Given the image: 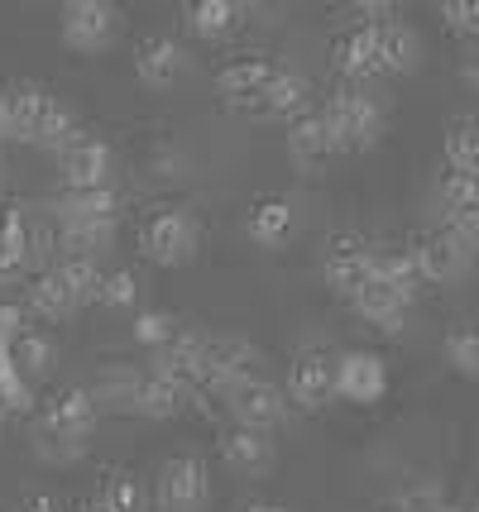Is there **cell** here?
<instances>
[{
  "label": "cell",
  "instance_id": "6da1fadb",
  "mask_svg": "<svg viewBox=\"0 0 479 512\" xmlns=\"http://www.w3.org/2000/svg\"><path fill=\"white\" fill-rule=\"evenodd\" d=\"M321 115L331 120V130L341 139V154H369V149L384 144V130H388L384 101L369 87H360V82H336L326 91Z\"/></svg>",
  "mask_w": 479,
  "mask_h": 512
},
{
  "label": "cell",
  "instance_id": "7bdbcfd3",
  "mask_svg": "<svg viewBox=\"0 0 479 512\" xmlns=\"http://www.w3.org/2000/svg\"><path fill=\"white\" fill-rule=\"evenodd\" d=\"M235 512H288V508H278V503H240Z\"/></svg>",
  "mask_w": 479,
  "mask_h": 512
},
{
  "label": "cell",
  "instance_id": "74e56055",
  "mask_svg": "<svg viewBox=\"0 0 479 512\" xmlns=\"http://www.w3.org/2000/svg\"><path fill=\"white\" fill-rule=\"evenodd\" d=\"M178 335V321L168 312H139L135 316V340L139 345H149V350H159V345H168Z\"/></svg>",
  "mask_w": 479,
  "mask_h": 512
},
{
  "label": "cell",
  "instance_id": "ee69618b",
  "mask_svg": "<svg viewBox=\"0 0 479 512\" xmlns=\"http://www.w3.org/2000/svg\"><path fill=\"white\" fill-rule=\"evenodd\" d=\"M0 144H5V82H0Z\"/></svg>",
  "mask_w": 479,
  "mask_h": 512
},
{
  "label": "cell",
  "instance_id": "d4e9b609",
  "mask_svg": "<svg viewBox=\"0 0 479 512\" xmlns=\"http://www.w3.org/2000/svg\"><path fill=\"white\" fill-rule=\"evenodd\" d=\"M10 369L20 374L24 383H34V379H44L48 369H53V359H58V350H53V335L39 331V326H24L15 340H10Z\"/></svg>",
  "mask_w": 479,
  "mask_h": 512
},
{
  "label": "cell",
  "instance_id": "8d00e7d4",
  "mask_svg": "<svg viewBox=\"0 0 479 512\" xmlns=\"http://www.w3.org/2000/svg\"><path fill=\"white\" fill-rule=\"evenodd\" d=\"M135 292H139L135 273H125V268H120V273H101L92 302H101V307H135Z\"/></svg>",
  "mask_w": 479,
  "mask_h": 512
},
{
  "label": "cell",
  "instance_id": "60d3db41",
  "mask_svg": "<svg viewBox=\"0 0 479 512\" xmlns=\"http://www.w3.org/2000/svg\"><path fill=\"white\" fill-rule=\"evenodd\" d=\"M24 268H29V259H24L20 249L0 245V283H15V278H24Z\"/></svg>",
  "mask_w": 479,
  "mask_h": 512
},
{
  "label": "cell",
  "instance_id": "30bf717a",
  "mask_svg": "<svg viewBox=\"0 0 479 512\" xmlns=\"http://www.w3.org/2000/svg\"><path fill=\"white\" fill-rule=\"evenodd\" d=\"M388 393V364L374 350H345L336 355V398L355 407H374Z\"/></svg>",
  "mask_w": 479,
  "mask_h": 512
},
{
  "label": "cell",
  "instance_id": "e0dca14e",
  "mask_svg": "<svg viewBox=\"0 0 479 512\" xmlns=\"http://www.w3.org/2000/svg\"><path fill=\"white\" fill-rule=\"evenodd\" d=\"M221 460L245 479H264L278 465V446L269 431H250V426H230L221 436Z\"/></svg>",
  "mask_w": 479,
  "mask_h": 512
},
{
  "label": "cell",
  "instance_id": "8992f818",
  "mask_svg": "<svg viewBox=\"0 0 479 512\" xmlns=\"http://www.w3.org/2000/svg\"><path fill=\"white\" fill-rule=\"evenodd\" d=\"M288 402H297L302 412H321L336 398V355H326L321 345H302L288 364Z\"/></svg>",
  "mask_w": 479,
  "mask_h": 512
},
{
  "label": "cell",
  "instance_id": "2e32d148",
  "mask_svg": "<svg viewBox=\"0 0 479 512\" xmlns=\"http://www.w3.org/2000/svg\"><path fill=\"white\" fill-rule=\"evenodd\" d=\"M374 48H379V72H393V77H412L422 67V58H427L422 34L408 20H398V15L374 24Z\"/></svg>",
  "mask_w": 479,
  "mask_h": 512
},
{
  "label": "cell",
  "instance_id": "d590c367",
  "mask_svg": "<svg viewBox=\"0 0 479 512\" xmlns=\"http://www.w3.org/2000/svg\"><path fill=\"white\" fill-rule=\"evenodd\" d=\"M446 503H451L446 489L432 484V479H422V484H408V489L393 498V512H441Z\"/></svg>",
  "mask_w": 479,
  "mask_h": 512
},
{
  "label": "cell",
  "instance_id": "f35d334b",
  "mask_svg": "<svg viewBox=\"0 0 479 512\" xmlns=\"http://www.w3.org/2000/svg\"><path fill=\"white\" fill-rule=\"evenodd\" d=\"M0 412H34V383H24L15 369L0 374Z\"/></svg>",
  "mask_w": 479,
  "mask_h": 512
},
{
  "label": "cell",
  "instance_id": "d6a6232c",
  "mask_svg": "<svg viewBox=\"0 0 479 512\" xmlns=\"http://www.w3.org/2000/svg\"><path fill=\"white\" fill-rule=\"evenodd\" d=\"M441 350H446V359H451V369H456L460 379H479V335L475 326H451V331L441 335Z\"/></svg>",
  "mask_w": 479,
  "mask_h": 512
},
{
  "label": "cell",
  "instance_id": "9a60e30c",
  "mask_svg": "<svg viewBox=\"0 0 479 512\" xmlns=\"http://www.w3.org/2000/svg\"><path fill=\"white\" fill-rule=\"evenodd\" d=\"M135 77L149 91H168L173 82L187 77V48L178 39H168V34H149L135 48Z\"/></svg>",
  "mask_w": 479,
  "mask_h": 512
},
{
  "label": "cell",
  "instance_id": "f6af8a7d",
  "mask_svg": "<svg viewBox=\"0 0 479 512\" xmlns=\"http://www.w3.org/2000/svg\"><path fill=\"white\" fill-rule=\"evenodd\" d=\"M77 512H106V508H101V503H82V508H77Z\"/></svg>",
  "mask_w": 479,
  "mask_h": 512
},
{
  "label": "cell",
  "instance_id": "bcb514c9",
  "mask_svg": "<svg viewBox=\"0 0 479 512\" xmlns=\"http://www.w3.org/2000/svg\"><path fill=\"white\" fill-rule=\"evenodd\" d=\"M441 512H470V508H465V503H446V508H441Z\"/></svg>",
  "mask_w": 479,
  "mask_h": 512
},
{
  "label": "cell",
  "instance_id": "5bb4252c",
  "mask_svg": "<svg viewBox=\"0 0 479 512\" xmlns=\"http://www.w3.org/2000/svg\"><path fill=\"white\" fill-rule=\"evenodd\" d=\"M369 259H374V245H369L365 235H350V230H345V235H331L326 249H321L326 283L341 292V297H350L360 283H369Z\"/></svg>",
  "mask_w": 479,
  "mask_h": 512
},
{
  "label": "cell",
  "instance_id": "44dd1931",
  "mask_svg": "<svg viewBox=\"0 0 479 512\" xmlns=\"http://www.w3.org/2000/svg\"><path fill=\"white\" fill-rule=\"evenodd\" d=\"M345 302H350L355 312L365 316L369 326H379L384 335H398L403 326H408V307H412V302H403V297H398L393 288H384L379 278H369V283H360V288L350 292Z\"/></svg>",
  "mask_w": 479,
  "mask_h": 512
},
{
  "label": "cell",
  "instance_id": "836d02e7",
  "mask_svg": "<svg viewBox=\"0 0 479 512\" xmlns=\"http://www.w3.org/2000/svg\"><path fill=\"white\" fill-rule=\"evenodd\" d=\"M48 268L68 283V292L82 302V307L96 297V283H101V264H96V259H68V254H63V259H53Z\"/></svg>",
  "mask_w": 479,
  "mask_h": 512
},
{
  "label": "cell",
  "instance_id": "f1b7e54d",
  "mask_svg": "<svg viewBox=\"0 0 479 512\" xmlns=\"http://www.w3.org/2000/svg\"><path fill=\"white\" fill-rule=\"evenodd\" d=\"M115 225L120 221H92V225L53 221V235H58V249H68V259H101V254L115 249Z\"/></svg>",
  "mask_w": 479,
  "mask_h": 512
},
{
  "label": "cell",
  "instance_id": "7c38bea8",
  "mask_svg": "<svg viewBox=\"0 0 479 512\" xmlns=\"http://www.w3.org/2000/svg\"><path fill=\"white\" fill-rule=\"evenodd\" d=\"M254 364H259V350L240 335H216L202 345V369H197V383H211V388H230L240 379H254Z\"/></svg>",
  "mask_w": 479,
  "mask_h": 512
},
{
  "label": "cell",
  "instance_id": "f546056e",
  "mask_svg": "<svg viewBox=\"0 0 479 512\" xmlns=\"http://www.w3.org/2000/svg\"><path fill=\"white\" fill-rule=\"evenodd\" d=\"M441 158L451 173H475L479 168V120L475 115H456L446 134H441Z\"/></svg>",
  "mask_w": 479,
  "mask_h": 512
},
{
  "label": "cell",
  "instance_id": "e575fe53",
  "mask_svg": "<svg viewBox=\"0 0 479 512\" xmlns=\"http://www.w3.org/2000/svg\"><path fill=\"white\" fill-rule=\"evenodd\" d=\"M436 15H441V24H446L451 34H460L465 44L479 39V0H441Z\"/></svg>",
  "mask_w": 479,
  "mask_h": 512
},
{
  "label": "cell",
  "instance_id": "484cf974",
  "mask_svg": "<svg viewBox=\"0 0 479 512\" xmlns=\"http://www.w3.org/2000/svg\"><path fill=\"white\" fill-rule=\"evenodd\" d=\"M245 230H250L254 245H264V249L283 245V240L293 235V201L288 197H259L250 206V216H245Z\"/></svg>",
  "mask_w": 479,
  "mask_h": 512
},
{
  "label": "cell",
  "instance_id": "b9f144b4",
  "mask_svg": "<svg viewBox=\"0 0 479 512\" xmlns=\"http://www.w3.org/2000/svg\"><path fill=\"white\" fill-rule=\"evenodd\" d=\"M24 512H68L58 498H48V493H34L29 503H24Z\"/></svg>",
  "mask_w": 479,
  "mask_h": 512
},
{
  "label": "cell",
  "instance_id": "d6986e66",
  "mask_svg": "<svg viewBox=\"0 0 479 512\" xmlns=\"http://www.w3.org/2000/svg\"><path fill=\"white\" fill-rule=\"evenodd\" d=\"M53 221L58 225L120 221V192L115 187H63L53 197Z\"/></svg>",
  "mask_w": 479,
  "mask_h": 512
},
{
  "label": "cell",
  "instance_id": "603a6c76",
  "mask_svg": "<svg viewBox=\"0 0 479 512\" xmlns=\"http://www.w3.org/2000/svg\"><path fill=\"white\" fill-rule=\"evenodd\" d=\"M250 10L240 0H187L183 5V29L192 39H226L230 29H240Z\"/></svg>",
  "mask_w": 479,
  "mask_h": 512
},
{
  "label": "cell",
  "instance_id": "ab89813d",
  "mask_svg": "<svg viewBox=\"0 0 479 512\" xmlns=\"http://www.w3.org/2000/svg\"><path fill=\"white\" fill-rule=\"evenodd\" d=\"M29 321H24L20 302H0V350H10V340L24 331Z\"/></svg>",
  "mask_w": 479,
  "mask_h": 512
},
{
  "label": "cell",
  "instance_id": "ac0fdd59",
  "mask_svg": "<svg viewBox=\"0 0 479 512\" xmlns=\"http://www.w3.org/2000/svg\"><path fill=\"white\" fill-rule=\"evenodd\" d=\"M63 187H111L115 182V149L106 139H82L77 149L58 154Z\"/></svg>",
  "mask_w": 479,
  "mask_h": 512
},
{
  "label": "cell",
  "instance_id": "83f0119b",
  "mask_svg": "<svg viewBox=\"0 0 479 512\" xmlns=\"http://www.w3.org/2000/svg\"><path fill=\"white\" fill-rule=\"evenodd\" d=\"M29 307L44 316V321H68V316L82 312V302L68 292V283L53 273V268H39L34 278H29Z\"/></svg>",
  "mask_w": 479,
  "mask_h": 512
},
{
  "label": "cell",
  "instance_id": "7a4b0ae2",
  "mask_svg": "<svg viewBox=\"0 0 479 512\" xmlns=\"http://www.w3.org/2000/svg\"><path fill=\"white\" fill-rule=\"evenodd\" d=\"M139 249L159 268H183L202 249V221L187 206H159L149 221L139 225Z\"/></svg>",
  "mask_w": 479,
  "mask_h": 512
},
{
  "label": "cell",
  "instance_id": "4dcf8cb0",
  "mask_svg": "<svg viewBox=\"0 0 479 512\" xmlns=\"http://www.w3.org/2000/svg\"><path fill=\"white\" fill-rule=\"evenodd\" d=\"M96 503H101L106 512H149V489L139 484L135 469H111Z\"/></svg>",
  "mask_w": 479,
  "mask_h": 512
},
{
  "label": "cell",
  "instance_id": "52a82bcc",
  "mask_svg": "<svg viewBox=\"0 0 479 512\" xmlns=\"http://www.w3.org/2000/svg\"><path fill=\"white\" fill-rule=\"evenodd\" d=\"M288 393L269 379H240L226 388V412L235 417V426L250 431H274L278 422H288Z\"/></svg>",
  "mask_w": 479,
  "mask_h": 512
},
{
  "label": "cell",
  "instance_id": "ffe728a7",
  "mask_svg": "<svg viewBox=\"0 0 479 512\" xmlns=\"http://www.w3.org/2000/svg\"><path fill=\"white\" fill-rule=\"evenodd\" d=\"M288 154L297 163H326V158L341 154V139L331 130V120L321 115V106L302 111L297 120H288Z\"/></svg>",
  "mask_w": 479,
  "mask_h": 512
},
{
  "label": "cell",
  "instance_id": "4fadbf2b",
  "mask_svg": "<svg viewBox=\"0 0 479 512\" xmlns=\"http://www.w3.org/2000/svg\"><path fill=\"white\" fill-rule=\"evenodd\" d=\"M331 63L341 72V82H360L369 87V77H379V48H374V24L350 20L331 34Z\"/></svg>",
  "mask_w": 479,
  "mask_h": 512
},
{
  "label": "cell",
  "instance_id": "7402d4cb",
  "mask_svg": "<svg viewBox=\"0 0 479 512\" xmlns=\"http://www.w3.org/2000/svg\"><path fill=\"white\" fill-rule=\"evenodd\" d=\"M202 345H206V335L178 331L173 340H168V345H159V350H154V359H149V374L183 383V388H197V369H202Z\"/></svg>",
  "mask_w": 479,
  "mask_h": 512
},
{
  "label": "cell",
  "instance_id": "5b68a950",
  "mask_svg": "<svg viewBox=\"0 0 479 512\" xmlns=\"http://www.w3.org/2000/svg\"><path fill=\"white\" fill-rule=\"evenodd\" d=\"M96 402L87 388H58L53 398L44 402V412H39V426H34V436H53V441H72V446H87V436H92L96 426Z\"/></svg>",
  "mask_w": 479,
  "mask_h": 512
},
{
  "label": "cell",
  "instance_id": "cb8c5ba5",
  "mask_svg": "<svg viewBox=\"0 0 479 512\" xmlns=\"http://www.w3.org/2000/svg\"><path fill=\"white\" fill-rule=\"evenodd\" d=\"M317 106V96H312V82L302 77V72H278V82L264 91V101H259V111L254 115H274V120H297L302 111H312Z\"/></svg>",
  "mask_w": 479,
  "mask_h": 512
},
{
  "label": "cell",
  "instance_id": "1f68e13d",
  "mask_svg": "<svg viewBox=\"0 0 479 512\" xmlns=\"http://www.w3.org/2000/svg\"><path fill=\"white\" fill-rule=\"evenodd\" d=\"M436 206H441V216H456V211H479V182L475 173H441L436 182Z\"/></svg>",
  "mask_w": 479,
  "mask_h": 512
},
{
  "label": "cell",
  "instance_id": "c3c4849f",
  "mask_svg": "<svg viewBox=\"0 0 479 512\" xmlns=\"http://www.w3.org/2000/svg\"><path fill=\"white\" fill-rule=\"evenodd\" d=\"M0 436H5V412H0Z\"/></svg>",
  "mask_w": 479,
  "mask_h": 512
},
{
  "label": "cell",
  "instance_id": "4316f807",
  "mask_svg": "<svg viewBox=\"0 0 479 512\" xmlns=\"http://www.w3.org/2000/svg\"><path fill=\"white\" fill-rule=\"evenodd\" d=\"M369 278H379V283L393 288L403 302H417V292H422V278H417V268H412L408 245L374 249V259H369Z\"/></svg>",
  "mask_w": 479,
  "mask_h": 512
},
{
  "label": "cell",
  "instance_id": "277c9868",
  "mask_svg": "<svg viewBox=\"0 0 479 512\" xmlns=\"http://www.w3.org/2000/svg\"><path fill=\"white\" fill-rule=\"evenodd\" d=\"M58 34L77 53H106L120 39V10L111 0H68L58 15Z\"/></svg>",
  "mask_w": 479,
  "mask_h": 512
},
{
  "label": "cell",
  "instance_id": "3957f363",
  "mask_svg": "<svg viewBox=\"0 0 479 512\" xmlns=\"http://www.w3.org/2000/svg\"><path fill=\"white\" fill-rule=\"evenodd\" d=\"M154 503L159 512H206L211 503V469L202 455H173L159 465V484H154Z\"/></svg>",
  "mask_w": 479,
  "mask_h": 512
},
{
  "label": "cell",
  "instance_id": "ba28073f",
  "mask_svg": "<svg viewBox=\"0 0 479 512\" xmlns=\"http://www.w3.org/2000/svg\"><path fill=\"white\" fill-rule=\"evenodd\" d=\"M53 106H58V96H53L44 82H10V87H5V139L39 144Z\"/></svg>",
  "mask_w": 479,
  "mask_h": 512
},
{
  "label": "cell",
  "instance_id": "7dc6e473",
  "mask_svg": "<svg viewBox=\"0 0 479 512\" xmlns=\"http://www.w3.org/2000/svg\"><path fill=\"white\" fill-rule=\"evenodd\" d=\"M5 369H10V355H5V350H0V374H5Z\"/></svg>",
  "mask_w": 479,
  "mask_h": 512
},
{
  "label": "cell",
  "instance_id": "9c48e42d",
  "mask_svg": "<svg viewBox=\"0 0 479 512\" xmlns=\"http://www.w3.org/2000/svg\"><path fill=\"white\" fill-rule=\"evenodd\" d=\"M408 254H412V268H417L422 283H460V278H470V268H475V254L456 249L436 225L422 230V235H412Z\"/></svg>",
  "mask_w": 479,
  "mask_h": 512
},
{
  "label": "cell",
  "instance_id": "8fae6325",
  "mask_svg": "<svg viewBox=\"0 0 479 512\" xmlns=\"http://www.w3.org/2000/svg\"><path fill=\"white\" fill-rule=\"evenodd\" d=\"M278 72L283 67L274 58H235L216 72V91H221V101L235 106V111H259V101H264V91L278 82Z\"/></svg>",
  "mask_w": 479,
  "mask_h": 512
}]
</instances>
